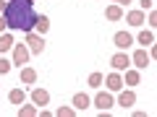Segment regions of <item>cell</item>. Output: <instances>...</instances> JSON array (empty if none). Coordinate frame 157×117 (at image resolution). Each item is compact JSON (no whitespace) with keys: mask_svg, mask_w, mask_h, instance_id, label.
I'll use <instances>...</instances> for the list:
<instances>
[{"mask_svg":"<svg viewBox=\"0 0 157 117\" xmlns=\"http://www.w3.org/2000/svg\"><path fill=\"white\" fill-rule=\"evenodd\" d=\"M6 23L8 29L13 31H34V23H37V11H34V3L32 0H8L6 11Z\"/></svg>","mask_w":157,"mask_h":117,"instance_id":"cell-1","label":"cell"},{"mask_svg":"<svg viewBox=\"0 0 157 117\" xmlns=\"http://www.w3.org/2000/svg\"><path fill=\"white\" fill-rule=\"evenodd\" d=\"M24 44L29 47L32 55H42V52H45V39H42V34H37V31H26V42H24Z\"/></svg>","mask_w":157,"mask_h":117,"instance_id":"cell-2","label":"cell"},{"mask_svg":"<svg viewBox=\"0 0 157 117\" xmlns=\"http://www.w3.org/2000/svg\"><path fill=\"white\" fill-rule=\"evenodd\" d=\"M110 65H113V70H126V68L131 65V55L126 50H121V52H115V55H113V60H110Z\"/></svg>","mask_w":157,"mask_h":117,"instance_id":"cell-3","label":"cell"},{"mask_svg":"<svg viewBox=\"0 0 157 117\" xmlns=\"http://www.w3.org/2000/svg\"><path fill=\"white\" fill-rule=\"evenodd\" d=\"M29 55H32V52H29V47L26 44H13V65H26L29 62Z\"/></svg>","mask_w":157,"mask_h":117,"instance_id":"cell-4","label":"cell"},{"mask_svg":"<svg viewBox=\"0 0 157 117\" xmlns=\"http://www.w3.org/2000/svg\"><path fill=\"white\" fill-rule=\"evenodd\" d=\"M113 104H115V101H113V91H100V94L94 96V107L100 112H107Z\"/></svg>","mask_w":157,"mask_h":117,"instance_id":"cell-5","label":"cell"},{"mask_svg":"<svg viewBox=\"0 0 157 117\" xmlns=\"http://www.w3.org/2000/svg\"><path fill=\"white\" fill-rule=\"evenodd\" d=\"M152 62V57H149V52H147V47H141V50H136L134 55H131V65H136L141 70V68H147Z\"/></svg>","mask_w":157,"mask_h":117,"instance_id":"cell-6","label":"cell"},{"mask_svg":"<svg viewBox=\"0 0 157 117\" xmlns=\"http://www.w3.org/2000/svg\"><path fill=\"white\" fill-rule=\"evenodd\" d=\"M102 81L107 83V91H121V89H123V76H121L118 70L107 73V78H102Z\"/></svg>","mask_w":157,"mask_h":117,"instance_id":"cell-7","label":"cell"},{"mask_svg":"<svg viewBox=\"0 0 157 117\" xmlns=\"http://www.w3.org/2000/svg\"><path fill=\"white\" fill-rule=\"evenodd\" d=\"M113 44H115L118 50H128V47L134 44V37H131L128 31H118L115 37H113Z\"/></svg>","mask_w":157,"mask_h":117,"instance_id":"cell-8","label":"cell"},{"mask_svg":"<svg viewBox=\"0 0 157 117\" xmlns=\"http://www.w3.org/2000/svg\"><path fill=\"white\" fill-rule=\"evenodd\" d=\"M71 104H73V109H76V112H84L86 107L92 104V99L84 94V91H78V94H73V101H71Z\"/></svg>","mask_w":157,"mask_h":117,"instance_id":"cell-9","label":"cell"},{"mask_svg":"<svg viewBox=\"0 0 157 117\" xmlns=\"http://www.w3.org/2000/svg\"><path fill=\"white\" fill-rule=\"evenodd\" d=\"M123 16H126V21H128L131 26H141L144 18H147V13L144 11H128V13H123Z\"/></svg>","mask_w":157,"mask_h":117,"instance_id":"cell-10","label":"cell"},{"mask_svg":"<svg viewBox=\"0 0 157 117\" xmlns=\"http://www.w3.org/2000/svg\"><path fill=\"white\" fill-rule=\"evenodd\" d=\"M118 104H121V107H126V109H128V107H134V104H136V94H134V91H123V89H121Z\"/></svg>","mask_w":157,"mask_h":117,"instance_id":"cell-11","label":"cell"},{"mask_svg":"<svg viewBox=\"0 0 157 117\" xmlns=\"http://www.w3.org/2000/svg\"><path fill=\"white\" fill-rule=\"evenodd\" d=\"M32 101H34L37 107H45L47 101H50V94H47L45 89H34V91H32Z\"/></svg>","mask_w":157,"mask_h":117,"instance_id":"cell-12","label":"cell"},{"mask_svg":"<svg viewBox=\"0 0 157 117\" xmlns=\"http://www.w3.org/2000/svg\"><path fill=\"white\" fill-rule=\"evenodd\" d=\"M105 16L110 18V21H121V18H123V8L113 3V5H107V8H105Z\"/></svg>","mask_w":157,"mask_h":117,"instance_id":"cell-13","label":"cell"},{"mask_svg":"<svg viewBox=\"0 0 157 117\" xmlns=\"http://www.w3.org/2000/svg\"><path fill=\"white\" fill-rule=\"evenodd\" d=\"M139 44L141 47L155 44V31H152V29H141V31H139Z\"/></svg>","mask_w":157,"mask_h":117,"instance_id":"cell-14","label":"cell"},{"mask_svg":"<svg viewBox=\"0 0 157 117\" xmlns=\"http://www.w3.org/2000/svg\"><path fill=\"white\" fill-rule=\"evenodd\" d=\"M39 115V107L37 104H18V117H37Z\"/></svg>","mask_w":157,"mask_h":117,"instance_id":"cell-15","label":"cell"},{"mask_svg":"<svg viewBox=\"0 0 157 117\" xmlns=\"http://www.w3.org/2000/svg\"><path fill=\"white\" fill-rule=\"evenodd\" d=\"M47 29H50V18H47V16H37V23H34V31L45 37V34H47Z\"/></svg>","mask_w":157,"mask_h":117,"instance_id":"cell-16","label":"cell"},{"mask_svg":"<svg viewBox=\"0 0 157 117\" xmlns=\"http://www.w3.org/2000/svg\"><path fill=\"white\" fill-rule=\"evenodd\" d=\"M13 44H16V42H13L11 34H0V55H3V52H11Z\"/></svg>","mask_w":157,"mask_h":117,"instance_id":"cell-17","label":"cell"},{"mask_svg":"<svg viewBox=\"0 0 157 117\" xmlns=\"http://www.w3.org/2000/svg\"><path fill=\"white\" fill-rule=\"evenodd\" d=\"M24 99H26L24 89H11L8 91V101H11V104H24Z\"/></svg>","mask_w":157,"mask_h":117,"instance_id":"cell-18","label":"cell"},{"mask_svg":"<svg viewBox=\"0 0 157 117\" xmlns=\"http://www.w3.org/2000/svg\"><path fill=\"white\" fill-rule=\"evenodd\" d=\"M34 81H37V70L24 65L21 68V83H34Z\"/></svg>","mask_w":157,"mask_h":117,"instance_id":"cell-19","label":"cell"},{"mask_svg":"<svg viewBox=\"0 0 157 117\" xmlns=\"http://www.w3.org/2000/svg\"><path fill=\"white\" fill-rule=\"evenodd\" d=\"M123 83L136 86V83H139V70H131V68H126V78H123Z\"/></svg>","mask_w":157,"mask_h":117,"instance_id":"cell-20","label":"cell"},{"mask_svg":"<svg viewBox=\"0 0 157 117\" xmlns=\"http://www.w3.org/2000/svg\"><path fill=\"white\" fill-rule=\"evenodd\" d=\"M102 78H105L102 73H92V76H89V86H92V89H100V86H102Z\"/></svg>","mask_w":157,"mask_h":117,"instance_id":"cell-21","label":"cell"},{"mask_svg":"<svg viewBox=\"0 0 157 117\" xmlns=\"http://www.w3.org/2000/svg\"><path fill=\"white\" fill-rule=\"evenodd\" d=\"M55 115H58V117H73V115H76V109H73V107H60Z\"/></svg>","mask_w":157,"mask_h":117,"instance_id":"cell-22","label":"cell"},{"mask_svg":"<svg viewBox=\"0 0 157 117\" xmlns=\"http://www.w3.org/2000/svg\"><path fill=\"white\" fill-rule=\"evenodd\" d=\"M11 65H13V60H6V57H0V76H6V73L11 70Z\"/></svg>","mask_w":157,"mask_h":117,"instance_id":"cell-23","label":"cell"},{"mask_svg":"<svg viewBox=\"0 0 157 117\" xmlns=\"http://www.w3.org/2000/svg\"><path fill=\"white\" fill-rule=\"evenodd\" d=\"M139 11H155V0H139Z\"/></svg>","mask_w":157,"mask_h":117,"instance_id":"cell-24","label":"cell"},{"mask_svg":"<svg viewBox=\"0 0 157 117\" xmlns=\"http://www.w3.org/2000/svg\"><path fill=\"white\" fill-rule=\"evenodd\" d=\"M144 21L149 23V29H155V26H157V13H155V11H149V16H147Z\"/></svg>","mask_w":157,"mask_h":117,"instance_id":"cell-25","label":"cell"},{"mask_svg":"<svg viewBox=\"0 0 157 117\" xmlns=\"http://www.w3.org/2000/svg\"><path fill=\"white\" fill-rule=\"evenodd\" d=\"M6 29H8V23H6V16H0V34H6Z\"/></svg>","mask_w":157,"mask_h":117,"instance_id":"cell-26","label":"cell"},{"mask_svg":"<svg viewBox=\"0 0 157 117\" xmlns=\"http://www.w3.org/2000/svg\"><path fill=\"white\" fill-rule=\"evenodd\" d=\"M113 3H115V5H121V8H123V5H128L131 0H113Z\"/></svg>","mask_w":157,"mask_h":117,"instance_id":"cell-27","label":"cell"},{"mask_svg":"<svg viewBox=\"0 0 157 117\" xmlns=\"http://www.w3.org/2000/svg\"><path fill=\"white\" fill-rule=\"evenodd\" d=\"M6 5H8V3H6V0H0V13H3V11H6Z\"/></svg>","mask_w":157,"mask_h":117,"instance_id":"cell-28","label":"cell"},{"mask_svg":"<svg viewBox=\"0 0 157 117\" xmlns=\"http://www.w3.org/2000/svg\"><path fill=\"white\" fill-rule=\"evenodd\" d=\"M32 3H34V0H32Z\"/></svg>","mask_w":157,"mask_h":117,"instance_id":"cell-29","label":"cell"}]
</instances>
